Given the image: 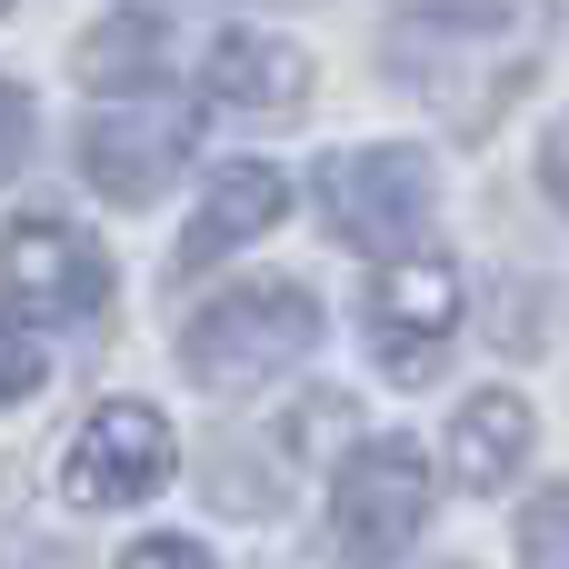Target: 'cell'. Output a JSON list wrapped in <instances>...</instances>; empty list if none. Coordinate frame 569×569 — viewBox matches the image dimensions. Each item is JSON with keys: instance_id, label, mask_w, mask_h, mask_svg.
Masks as SVG:
<instances>
[{"instance_id": "cell-1", "label": "cell", "mask_w": 569, "mask_h": 569, "mask_svg": "<svg viewBox=\"0 0 569 569\" xmlns=\"http://www.w3.org/2000/svg\"><path fill=\"white\" fill-rule=\"evenodd\" d=\"M310 350H320V310L290 280H250L230 300H200V320L180 330V360H190L200 390H270Z\"/></svg>"}, {"instance_id": "cell-2", "label": "cell", "mask_w": 569, "mask_h": 569, "mask_svg": "<svg viewBox=\"0 0 569 569\" xmlns=\"http://www.w3.org/2000/svg\"><path fill=\"white\" fill-rule=\"evenodd\" d=\"M430 200H440V170H430V150H400V140H380V150H340V160L320 170V210H330V230H340L350 250H370L380 270L410 260V240L430 230Z\"/></svg>"}, {"instance_id": "cell-3", "label": "cell", "mask_w": 569, "mask_h": 569, "mask_svg": "<svg viewBox=\"0 0 569 569\" xmlns=\"http://www.w3.org/2000/svg\"><path fill=\"white\" fill-rule=\"evenodd\" d=\"M430 520V460L410 440H360L330 490V560L340 569H390Z\"/></svg>"}, {"instance_id": "cell-4", "label": "cell", "mask_w": 569, "mask_h": 569, "mask_svg": "<svg viewBox=\"0 0 569 569\" xmlns=\"http://www.w3.org/2000/svg\"><path fill=\"white\" fill-rule=\"evenodd\" d=\"M170 470H180L170 420L140 410V400H100V410L70 430V450H60V500H70V510H130V500H150Z\"/></svg>"}, {"instance_id": "cell-5", "label": "cell", "mask_w": 569, "mask_h": 569, "mask_svg": "<svg viewBox=\"0 0 569 569\" xmlns=\"http://www.w3.org/2000/svg\"><path fill=\"white\" fill-rule=\"evenodd\" d=\"M190 140H200L190 100H120V110L100 100V110L80 120V170H90V190H110L120 210H140V200H160V190L180 180Z\"/></svg>"}, {"instance_id": "cell-6", "label": "cell", "mask_w": 569, "mask_h": 569, "mask_svg": "<svg viewBox=\"0 0 569 569\" xmlns=\"http://www.w3.org/2000/svg\"><path fill=\"white\" fill-rule=\"evenodd\" d=\"M360 330H370V360H380L390 380H430V370H440V350L460 340V270H450V260H430V250L390 260V270L370 280Z\"/></svg>"}, {"instance_id": "cell-7", "label": "cell", "mask_w": 569, "mask_h": 569, "mask_svg": "<svg viewBox=\"0 0 569 569\" xmlns=\"http://www.w3.org/2000/svg\"><path fill=\"white\" fill-rule=\"evenodd\" d=\"M0 290H10L20 310H40V320H90V310L110 300V260H100L90 230L30 210V220L0 230Z\"/></svg>"}, {"instance_id": "cell-8", "label": "cell", "mask_w": 569, "mask_h": 569, "mask_svg": "<svg viewBox=\"0 0 569 569\" xmlns=\"http://www.w3.org/2000/svg\"><path fill=\"white\" fill-rule=\"evenodd\" d=\"M280 210H290L280 170H260V160H230V170L200 190V220H190V240H180V270H200V260H230L240 240L280 230Z\"/></svg>"}, {"instance_id": "cell-9", "label": "cell", "mask_w": 569, "mask_h": 569, "mask_svg": "<svg viewBox=\"0 0 569 569\" xmlns=\"http://www.w3.org/2000/svg\"><path fill=\"white\" fill-rule=\"evenodd\" d=\"M200 90L230 100V110H290L310 90V60L290 40H270V30H220L210 60H200Z\"/></svg>"}, {"instance_id": "cell-10", "label": "cell", "mask_w": 569, "mask_h": 569, "mask_svg": "<svg viewBox=\"0 0 569 569\" xmlns=\"http://www.w3.org/2000/svg\"><path fill=\"white\" fill-rule=\"evenodd\" d=\"M530 440H540L530 400H520V390H480V400L450 420V480H460V490H510V470L530 460Z\"/></svg>"}, {"instance_id": "cell-11", "label": "cell", "mask_w": 569, "mask_h": 569, "mask_svg": "<svg viewBox=\"0 0 569 569\" xmlns=\"http://www.w3.org/2000/svg\"><path fill=\"white\" fill-rule=\"evenodd\" d=\"M150 40H160V20L150 10H130V20H90V40H80V80L90 90H140V70H150Z\"/></svg>"}, {"instance_id": "cell-12", "label": "cell", "mask_w": 569, "mask_h": 569, "mask_svg": "<svg viewBox=\"0 0 569 569\" xmlns=\"http://www.w3.org/2000/svg\"><path fill=\"white\" fill-rule=\"evenodd\" d=\"M520 569H569V480L530 500V520H520Z\"/></svg>"}, {"instance_id": "cell-13", "label": "cell", "mask_w": 569, "mask_h": 569, "mask_svg": "<svg viewBox=\"0 0 569 569\" xmlns=\"http://www.w3.org/2000/svg\"><path fill=\"white\" fill-rule=\"evenodd\" d=\"M40 370H50V360H40V330L0 310V410H10V400H30V390H40Z\"/></svg>"}, {"instance_id": "cell-14", "label": "cell", "mask_w": 569, "mask_h": 569, "mask_svg": "<svg viewBox=\"0 0 569 569\" xmlns=\"http://www.w3.org/2000/svg\"><path fill=\"white\" fill-rule=\"evenodd\" d=\"M30 160V90L20 80H0V180Z\"/></svg>"}, {"instance_id": "cell-15", "label": "cell", "mask_w": 569, "mask_h": 569, "mask_svg": "<svg viewBox=\"0 0 569 569\" xmlns=\"http://www.w3.org/2000/svg\"><path fill=\"white\" fill-rule=\"evenodd\" d=\"M540 180H550V200L569 210V120H550V140H540Z\"/></svg>"}, {"instance_id": "cell-16", "label": "cell", "mask_w": 569, "mask_h": 569, "mask_svg": "<svg viewBox=\"0 0 569 569\" xmlns=\"http://www.w3.org/2000/svg\"><path fill=\"white\" fill-rule=\"evenodd\" d=\"M120 569H210V560H200L190 540H140V550H130Z\"/></svg>"}]
</instances>
